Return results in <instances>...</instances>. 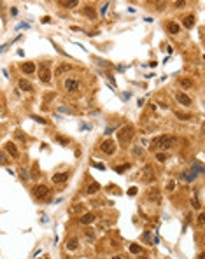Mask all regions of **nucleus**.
Masks as SVG:
<instances>
[{
  "mask_svg": "<svg viewBox=\"0 0 205 259\" xmlns=\"http://www.w3.org/2000/svg\"><path fill=\"white\" fill-rule=\"evenodd\" d=\"M130 252H133V254H140V252H142V247L137 245V243H132V245H130Z\"/></svg>",
  "mask_w": 205,
  "mask_h": 259,
  "instance_id": "4be33fe9",
  "label": "nucleus"
},
{
  "mask_svg": "<svg viewBox=\"0 0 205 259\" xmlns=\"http://www.w3.org/2000/svg\"><path fill=\"white\" fill-rule=\"evenodd\" d=\"M95 214H91V212H88V214H84L82 217H81V224H91V222H95Z\"/></svg>",
  "mask_w": 205,
  "mask_h": 259,
  "instance_id": "9d476101",
  "label": "nucleus"
},
{
  "mask_svg": "<svg viewBox=\"0 0 205 259\" xmlns=\"http://www.w3.org/2000/svg\"><path fill=\"white\" fill-rule=\"evenodd\" d=\"M77 245H79V240H77V238H70V240L67 242V245H65V247H67L68 250H76Z\"/></svg>",
  "mask_w": 205,
  "mask_h": 259,
  "instance_id": "6ab92c4d",
  "label": "nucleus"
},
{
  "mask_svg": "<svg viewBox=\"0 0 205 259\" xmlns=\"http://www.w3.org/2000/svg\"><path fill=\"white\" fill-rule=\"evenodd\" d=\"M181 179L186 180V182H191V180L196 179V175L193 173V172H184V173H181Z\"/></svg>",
  "mask_w": 205,
  "mask_h": 259,
  "instance_id": "f3484780",
  "label": "nucleus"
},
{
  "mask_svg": "<svg viewBox=\"0 0 205 259\" xmlns=\"http://www.w3.org/2000/svg\"><path fill=\"white\" fill-rule=\"evenodd\" d=\"M65 90H67L68 93H76V91H79V81L72 79V77L65 79Z\"/></svg>",
  "mask_w": 205,
  "mask_h": 259,
  "instance_id": "20e7f679",
  "label": "nucleus"
},
{
  "mask_svg": "<svg viewBox=\"0 0 205 259\" xmlns=\"http://www.w3.org/2000/svg\"><path fill=\"white\" fill-rule=\"evenodd\" d=\"M107 7H109V4H103V5H102V9H100V12L105 14V12H107Z\"/></svg>",
  "mask_w": 205,
  "mask_h": 259,
  "instance_id": "72a5a7b5",
  "label": "nucleus"
},
{
  "mask_svg": "<svg viewBox=\"0 0 205 259\" xmlns=\"http://www.w3.org/2000/svg\"><path fill=\"white\" fill-rule=\"evenodd\" d=\"M144 240H146L147 243H151V242H152V235H151V231H146V233H144Z\"/></svg>",
  "mask_w": 205,
  "mask_h": 259,
  "instance_id": "c85d7f7f",
  "label": "nucleus"
},
{
  "mask_svg": "<svg viewBox=\"0 0 205 259\" xmlns=\"http://www.w3.org/2000/svg\"><path fill=\"white\" fill-rule=\"evenodd\" d=\"M111 131H114V128H107L105 130V135H111Z\"/></svg>",
  "mask_w": 205,
  "mask_h": 259,
  "instance_id": "a19ab883",
  "label": "nucleus"
},
{
  "mask_svg": "<svg viewBox=\"0 0 205 259\" xmlns=\"http://www.w3.org/2000/svg\"><path fill=\"white\" fill-rule=\"evenodd\" d=\"M175 116L179 117V119H182V121H188V119H191V116H189V114H182V112H175Z\"/></svg>",
  "mask_w": 205,
  "mask_h": 259,
  "instance_id": "b1692460",
  "label": "nucleus"
},
{
  "mask_svg": "<svg viewBox=\"0 0 205 259\" xmlns=\"http://www.w3.org/2000/svg\"><path fill=\"white\" fill-rule=\"evenodd\" d=\"M42 23H46V25L51 23V18H49V16H44V18H42Z\"/></svg>",
  "mask_w": 205,
  "mask_h": 259,
  "instance_id": "e433bc0d",
  "label": "nucleus"
},
{
  "mask_svg": "<svg viewBox=\"0 0 205 259\" xmlns=\"http://www.w3.org/2000/svg\"><path fill=\"white\" fill-rule=\"evenodd\" d=\"M182 25L186 28H193V27H195V16H193V14H191V16H186V18L182 19Z\"/></svg>",
  "mask_w": 205,
  "mask_h": 259,
  "instance_id": "ddd939ff",
  "label": "nucleus"
},
{
  "mask_svg": "<svg viewBox=\"0 0 205 259\" xmlns=\"http://www.w3.org/2000/svg\"><path fill=\"white\" fill-rule=\"evenodd\" d=\"M84 12H86V16H89V18H95V12H93V9H91V5H86Z\"/></svg>",
  "mask_w": 205,
  "mask_h": 259,
  "instance_id": "a878e982",
  "label": "nucleus"
},
{
  "mask_svg": "<svg viewBox=\"0 0 205 259\" xmlns=\"http://www.w3.org/2000/svg\"><path fill=\"white\" fill-rule=\"evenodd\" d=\"M182 5H186V2H175V7H182Z\"/></svg>",
  "mask_w": 205,
  "mask_h": 259,
  "instance_id": "58836bf2",
  "label": "nucleus"
},
{
  "mask_svg": "<svg viewBox=\"0 0 205 259\" xmlns=\"http://www.w3.org/2000/svg\"><path fill=\"white\" fill-rule=\"evenodd\" d=\"M32 119L37 121V123H40V125H46V119L44 117H39V116H32Z\"/></svg>",
  "mask_w": 205,
  "mask_h": 259,
  "instance_id": "c756f323",
  "label": "nucleus"
},
{
  "mask_svg": "<svg viewBox=\"0 0 205 259\" xmlns=\"http://www.w3.org/2000/svg\"><path fill=\"white\" fill-rule=\"evenodd\" d=\"M58 142H60V144H63V145H67L68 140H67V139H63V137H58Z\"/></svg>",
  "mask_w": 205,
  "mask_h": 259,
  "instance_id": "473e14b6",
  "label": "nucleus"
},
{
  "mask_svg": "<svg viewBox=\"0 0 205 259\" xmlns=\"http://www.w3.org/2000/svg\"><path fill=\"white\" fill-rule=\"evenodd\" d=\"M68 68H70V67H68L67 63H63V65H60V67L56 68V70H54V77H62V74H65V72H67Z\"/></svg>",
  "mask_w": 205,
  "mask_h": 259,
  "instance_id": "2eb2a0df",
  "label": "nucleus"
},
{
  "mask_svg": "<svg viewBox=\"0 0 205 259\" xmlns=\"http://www.w3.org/2000/svg\"><path fill=\"white\" fill-rule=\"evenodd\" d=\"M5 151H7V154H11L12 158H18V156H19L18 149H16V145H14L12 142H7V144H5Z\"/></svg>",
  "mask_w": 205,
  "mask_h": 259,
  "instance_id": "1a4fd4ad",
  "label": "nucleus"
},
{
  "mask_svg": "<svg viewBox=\"0 0 205 259\" xmlns=\"http://www.w3.org/2000/svg\"><path fill=\"white\" fill-rule=\"evenodd\" d=\"M77 0H68V2H62V5L63 7H67V9H72V7H77Z\"/></svg>",
  "mask_w": 205,
  "mask_h": 259,
  "instance_id": "412c9836",
  "label": "nucleus"
},
{
  "mask_svg": "<svg viewBox=\"0 0 205 259\" xmlns=\"http://www.w3.org/2000/svg\"><path fill=\"white\" fill-rule=\"evenodd\" d=\"M98 189H100V184H98V182H91L88 186V189H86V193H88V194H95Z\"/></svg>",
  "mask_w": 205,
  "mask_h": 259,
  "instance_id": "a211bd4d",
  "label": "nucleus"
},
{
  "mask_svg": "<svg viewBox=\"0 0 205 259\" xmlns=\"http://www.w3.org/2000/svg\"><path fill=\"white\" fill-rule=\"evenodd\" d=\"M33 194H35L37 198H40V200H42V198H46L49 194V188H48V186H44V184H39V186H35V188H33Z\"/></svg>",
  "mask_w": 205,
  "mask_h": 259,
  "instance_id": "423d86ee",
  "label": "nucleus"
},
{
  "mask_svg": "<svg viewBox=\"0 0 205 259\" xmlns=\"http://www.w3.org/2000/svg\"><path fill=\"white\" fill-rule=\"evenodd\" d=\"M7 47H9V44H5V46H2V47H0V53H4L5 49H7Z\"/></svg>",
  "mask_w": 205,
  "mask_h": 259,
  "instance_id": "ea45409f",
  "label": "nucleus"
},
{
  "mask_svg": "<svg viewBox=\"0 0 205 259\" xmlns=\"http://www.w3.org/2000/svg\"><path fill=\"white\" fill-rule=\"evenodd\" d=\"M19 173H21V177H23V179H28V172H27L25 168H21V170H19Z\"/></svg>",
  "mask_w": 205,
  "mask_h": 259,
  "instance_id": "7c9ffc66",
  "label": "nucleus"
},
{
  "mask_svg": "<svg viewBox=\"0 0 205 259\" xmlns=\"http://www.w3.org/2000/svg\"><path fill=\"white\" fill-rule=\"evenodd\" d=\"M174 188H175V184H174V182H170V184H168V191L172 193V191H174Z\"/></svg>",
  "mask_w": 205,
  "mask_h": 259,
  "instance_id": "4c0bfd02",
  "label": "nucleus"
},
{
  "mask_svg": "<svg viewBox=\"0 0 205 259\" xmlns=\"http://www.w3.org/2000/svg\"><path fill=\"white\" fill-rule=\"evenodd\" d=\"M19 90L21 91H32L33 88H32V84L27 79H19Z\"/></svg>",
  "mask_w": 205,
  "mask_h": 259,
  "instance_id": "f8f14e48",
  "label": "nucleus"
},
{
  "mask_svg": "<svg viewBox=\"0 0 205 259\" xmlns=\"http://www.w3.org/2000/svg\"><path fill=\"white\" fill-rule=\"evenodd\" d=\"M100 151L103 152V154H114L116 152V144H114V140H105V142H102V145H100Z\"/></svg>",
  "mask_w": 205,
  "mask_h": 259,
  "instance_id": "7ed1b4c3",
  "label": "nucleus"
},
{
  "mask_svg": "<svg viewBox=\"0 0 205 259\" xmlns=\"http://www.w3.org/2000/svg\"><path fill=\"white\" fill-rule=\"evenodd\" d=\"M93 168H97V170H103L105 166H103V165H98V163H93Z\"/></svg>",
  "mask_w": 205,
  "mask_h": 259,
  "instance_id": "f704fd0d",
  "label": "nucleus"
},
{
  "mask_svg": "<svg viewBox=\"0 0 205 259\" xmlns=\"http://www.w3.org/2000/svg\"><path fill=\"white\" fill-rule=\"evenodd\" d=\"M167 30H168L170 33H179V30H181V28H179V25H177V23H168Z\"/></svg>",
  "mask_w": 205,
  "mask_h": 259,
  "instance_id": "aec40b11",
  "label": "nucleus"
},
{
  "mask_svg": "<svg viewBox=\"0 0 205 259\" xmlns=\"http://www.w3.org/2000/svg\"><path fill=\"white\" fill-rule=\"evenodd\" d=\"M179 84L182 86V88H191V86H193V82H191L189 79H181V81H179Z\"/></svg>",
  "mask_w": 205,
  "mask_h": 259,
  "instance_id": "5701e85b",
  "label": "nucleus"
},
{
  "mask_svg": "<svg viewBox=\"0 0 205 259\" xmlns=\"http://www.w3.org/2000/svg\"><path fill=\"white\" fill-rule=\"evenodd\" d=\"M198 259H205V256H203V254H200V256H198Z\"/></svg>",
  "mask_w": 205,
  "mask_h": 259,
  "instance_id": "79ce46f5",
  "label": "nucleus"
},
{
  "mask_svg": "<svg viewBox=\"0 0 205 259\" xmlns=\"http://www.w3.org/2000/svg\"><path fill=\"white\" fill-rule=\"evenodd\" d=\"M128 194H130V196H135V194H137V188H130L128 189Z\"/></svg>",
  "mask_w": 205,
  "mask_h": 259,
  "instance_id": "2f4dec72",
  "label": "nucleus"
},
{
  "mask_svg": "<svg viewBox=\"0 0 205 259\" xmlns=\"http://www.w3.org/2000/svg\"><path fill=\"white\" fill-rule=\"evenodd\" d=\"M112 259H123V257H121V256H116V257H112Z\"/></svg>",
  "mask_w": 205,
  "mask_h": 259,
  "instance_id": "37998d69",
  "label": "nucleus"
},
{
  "mask_svg": "<svg viewBox=\"0 0 205 259\" xmlns=\"http://www.w3.org/2000/svg\"><path fill=\"white\" fill-rule=\"evenodd\" d=\"M191 172L195 175H202L203 173V166L200 165V163H198V161H196V163H193V166H191Z\"/></svg>",
  "mask_w": 205,
  "mask_h": 259,
  "instance_id": "dca6fc26",
  "label": "nucleus"
},
{
  "mask_svg": "<svg viewBox=\"0 0 205 259\" xmlns=\"http://www.w3.org/2000/svg\"><path fill=\"white\" fill-rule=\"evenodd\" d=\"M156 159L161 161V163H165V161L168 159V156H167L165 152H158V154H156Z\"/></svg>",
  "mask_w": 205,
  "mask_h": 259,
  "instance_id": "393cba45",
  "label": "nucleus"
},
{
  "mask_svg": "<svg viewBox=\"0 0 205 259\" xmlns=\"http://www.w3.org/2000/svg\"><path fill=\"white\" fill-rule=\"evenodd\" d=\"M0 109H2V105H0Z\"/></svg>",
  "mask_w": 205,
  "mask_h": 259,
  "instance_id": "c03bdc74",
  "label": "nucleus"
},
{
  "mask_svg": "<svg viewBox=\"0 0 205 259\" xmlns=\"http://www.w3.org/2000/svg\"><path fill=\"white\" fill-rule=\"evenodd\" d=\"M118 139H119L121 144H130V140L133 139V126H123V128L119 130V133H118Z\"/></svg>",
  "mask_w": 205,
  "mask_h": 259,
  "instance_id": "f03ea898",
  "label": "nucleus"
},
{
  "mask_svg": "<svg viewBox=\"0 0 205 259\" xmlns=\"http://www.w3.org/2000/svg\"><path fill=\"white\" fill-rule=\"evenodd\" d=\"M21 70L25 72V74H33V72H35V63H32V61L23 63V65H21Z\"/></svg>",
  "mask_w": 205,
  "mask_h": 259,
  "instance_id": "9b49d317",
  "label": "nucleus"
},
{
  "mask_svg": "<svg viewBox=\"0 0 205 259\" xmlns=\"http://www.w3.org/2000/svg\"><path fill=\"white\" fill-rule=\"evenodd\" d=\"M175 144H177V139H175V137H170V135H161V137L152 139L151 147L152 149H161V151H167V149L174 147Z\"/></svg>",
  "mask_w": 205,
  "mask_h": 259,
  "instance_id": "f257e3e1",
  "label": "nucleus"
},
{
  "mask_svg": "<svg viewBox=\"0 0 205 259\" xmlns=\"http://www.w3.org/2000/svg\"><path fill=\"white\" fill-rule=\"evenodd\" d=\"M39 77L42 82H49L51 81V77H53V74H51V70H49L48 65H42V67L39 68Z\"/></svg>",
  "mask_w": 205,
  "mask_h": 259,
  "instance_id": "39448f33",
  "label": "nucleus"
},
{
  "mask_svg": "<svg viewBox=\"0 0 205 259\" xmlns=\"http://www.w3.org/2000/svg\"><path fill=\"white\" fill-rule=\"evenodd\" d=\"M144 173H146V177H144V182H151V180H154V175H152V168H151V166H146Z\"/></svg>",
  "mask_w": 205,
  "mask_h": 259,
  "instance_id": "4468645a",
  "label": "nucleus"
},
{
  "mask_svg": "<svg viewBox=\"0 0 205 259\" xmlns=\"http://www.w3.org/2000/svg\"><path fill=\"white\" fill-rule=\"evenodd\" d=\"M67 179H68L67 172H60V173H54L53 177H51V180H53L54 184H63V182H67Z\"/></svg>",
  "mask_w": 205,
  "mask_h": 259,
  "instance_id": "0eeeda50",
  "label": "nucleus"
},
{
  "mask_svg": "<svg viewBox=\"0 0 205 259\" xmlns=\"http://www.w3.org/2000/svg\"><path fill=\"white\" fill-rule=\"evenodd\" d=\"M175 98H177V102L181 103V105H184V107H189V105H191V98H189L186 93H177Z\"/></svg>",
  "mask_w": 205,
  "mask_h": 259,
  "instance_id": "6e6552de",
  "label": "nucleus"
},
{
  "mask_svg": "<svg viewBox=\"0 0 205 259\" xmlns=\"http://www.w3.org/2000/svg\"><path fill=\"white\" fill-rule=\"evenodd\" d=\"M130 168V165H123V166H116V168H114V170H116V172H118V173H123V172H126V170H128Z\"/></svg>",
  "mask_w": 205,
  "mask_h": 259,
  "instance_id": "bb28decb",
  "label": "nucleus"
},
{
  "mask_svg": "<svg viewBox=\"0 0 205 259\" xmlns=\"http://www.w3.org/2000/svg\"><path fill=\"white\" fill-rule=\"evenodd\" d=\"M0 165L2 166L7 165V156H5V152H2V151H0Z\"/></svg>",
  "mask_w": 205,
  "mask_h": 259,
  "instance_id": "cd10ccee",
  "label": "nucleus"
},
{
  "mask_svg": "<svg viewBox=\"0 0 205 259\" xmlns=\"http://www.w3.org/2000/svg\"><path fill=\"white\" fill-rule=\"evenodd\" d=\"M203 221H205V215H203V214H200V215H198V222L203 224Z\"/></svg>",
  "mask_w": 205,
  "mask_h": 259,
  "instance_id": "c9c22d12",
  "label": "nucleus"
}]
</instances>
